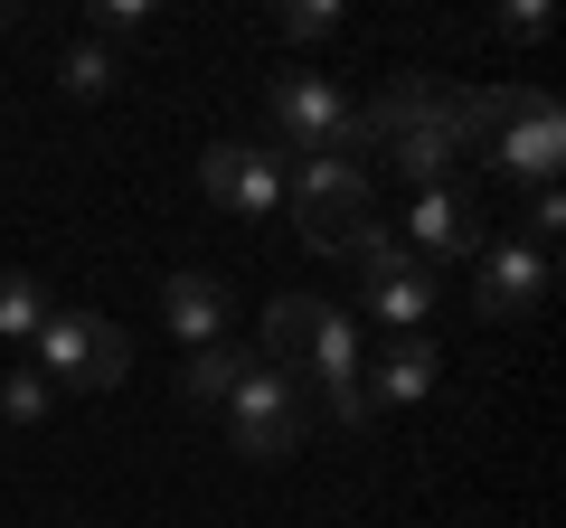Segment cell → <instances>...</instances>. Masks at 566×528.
I'll return each instance as SVG.
<instances>
[{"mask_svg": "<svg viewBox=\"0 0 566 528\" xmlns=\"http://www.w3.org/2000/svg\"><path fill=\"white\" fill-rule=\"evenodd\" d=\"M359 151H378L397 180L444 189L463 170V151H482V114H472V85L444 76H387L359 104Z\"/></svg>", "mask_w": 566, "mask_h": 528, "instance_id": "obj_1", "label": "cell"}, {"mask_svg": "<svg viewBox=\"0 0 566 528\" xmlns=\"http://www.w3.org/2000/svg\"><path fill=\"white\" fill-rule=\"evenodd\" d=\"M472 114H482V151H491V170H501L510 189H547V180H557L566 114H557L547 85H482Z\"/></svg>", "mask_w": 566, "mask_h": 528, "instance_id": "obj_2", "label": "cell"}, {"mask_svg": "<svg viewBox=\"0 0 566 528\" xmlns=\"http://www.w3.org/2000/svg\"><path fill=\"white\" fill-rule=\"evenodd\" d=\"M283 208H293L312 255H340V236L378 208V180L359 151H283Z\"/></svg>", "mask_w": 566, "mask_h": 528, "instance_id": "obj_3", "label": "cell"}, {"mask_svg": "<svg viewBox=\"0 0 566 528\" xmlns=\"http://www.w3.org/2000/svg\"><path fill=\"white\" fill-rule=\"evenodd\" d=\"M218 425H227V444L245 453V463H293V453L312 444V397H303V378L293 368H245L237 378V397L218 406Z\"/></svg>", "mask_w": 566, "mask_h": 528, "instance_id": "obj_4", "label": "cell"}, {"mask_svg": "<svg viewBox=\"0 0 566 528\" xmlns=\"http://www.w3.org/2000/svg\"><path fill=\"white\" fill-rule=\"evenodd\" d=\"M39 378L48 387H76V397H104V387H123L133 378V340H123V321H104V311H85V303H57L39 321Z\"/></svg>", "mask_w": 566, "mask_h": 528, "instance_id": "obj_5", "label": "cell"}, {"mask_svg": "<svg viewBox=\"0 0 566 528\" xmlns=\"http://www.w3.org/2000/svg\"><path fill=\"white\" fill-rule=\"evenodd\" d=\"M264 114H274V151H359V104L312 66H283Z\"/></svg>", "mask_w": 566, "mask_h": 528, "instance_id": "obj_6", "label": "cell"}, {"mask_svg": "<svg viewBox=\"0 0 566 528\" xmlns=\"http://www.w3.org/2000/svg\"><path fill=\"white\" fill-rule=\"evenodd\" d=\"M397 245L424 264V274H434V264H472V255L491 245V236H482V199H472L463 180L416 189V199H406V218H397Z\"/></svg>", "mask_w": 566, "mask_h": 528, "instance_id": "obj_7", "label": "cell"}, {"mask_svg": "<svg viewBox=\"0 0 566 528\" xmlns=\"http://www.w3.org/2000/svg\"><path fill=\"white\" fill-rule=\"evenodd\" d=\"M199 189L227 208V218H274L283 208V151L255 142V133H227V142L199 151Z\"/></svg>", "mask_w": 566, "mask_h": 528, "instance_id": "obj_8", "label": "cell"}, {"mask_svg": "<svg viewBox=\"0 0 566 528\" xmlns=\"http://www.w3.org/2000/svg\"><path fill=\"white\" fill-rule=\"evenodd\" d=\"M547 284H557V255L528 236H501L472 255V311L482 321H528V311L547 303Z\"/></svg>", "mask_w": 566, "mask_h": 528, "instance_id": "obj_9", "label": "cell"}, {"mask_svg": "<svg viewBox=\"0 0 566 528\" xmlns=\"http://www.w3.org/2000/svg\"><path fill=\"white\" fill-rule=\"evenodd\" d=\"M434 387H444V349L424 340H387L378 359L359 368V397H368V415H387V406H424V397H434Z\"/></svg>", "mask_w": 566, "mask_h": 528, "instance_id": "obj_10", "label": "cell"}, {"mask_svg": "<svg viewBox=\"0 0 566 528\" xmlns=\"http://www.w3.org/2000/svg\"><path fill=\"white\" fill-rule=\"evenodd\" d=\"M434 303H444L434 274H424V264H397V274H368L359 284V311H349V321H378L387 340H416V330L434 321Z\"/></svg>", "mask_w": 566, "mask_h": 528, "instance_id": "obj_11", "label": "cell"}, {"mask_svg": "<svg viewBox=\"0 0 566 528\" xmlns=\"http://www.w3.org/2000/svg\"><path fill=\"white\" fill-rule=\"evenodd\" d=\"M161 330L180 349H218L227 340V284L218 274H170L161 284Z\"/></svg>", "mask_w": 566, "mask_h": 528, "instance_id": "obj_12", "label": "cell"}, {"mask_svg": "<svg viewBox=\"0 0 566 528\" xmlns=\"http://www.w3.org/2000/svg\"><path fill=\"white\" fill-rule=\"evenodd\" d=\"M245 368H255V349H237V340H218V349H189V359H180V397H189L199 415H218L227 397H237V378H245Z\"/></svg>", "mask_w": 566, "mask_h": 528, "instance_id": "obj_13", "label": "cell"}, {"mask_svg": "<svg viewBox=\"0 0 566 528\" xmlns=\"http://www.w3.org/2000/svg\"><path fill=\"white\" fill-rule=\"evenodd\" d=\"M340 264H349V274L368 284V274H397V264H416V255L397 245V218H378V208H368V218L340 236Z\"/></svg>", "mask_w": 566, "mask_h": 528, "instance_id": "obj_14", "label": "cell"}, {"mask_svg": "<svg viewBox=\"0 0 566 528\" xmlns=\"http://www.w3.org/2000/svg\"><path fill=\"white\" fill-rule=\"evenodd\" d=\"M57 85H66V95H76V104H104V95H114V85H123V57H114V47H104V39H76V47H66V57H57Z\"/></svg>", "mask_w": 566, "mask_h": 528, "instance_id": "obj_15", "label": "cell"}, {"mask_svg": "<svg viewBox=\"0 0 566 528\" xmlns=\"http://www.w3.org/2000/svg\"><path fill=\"white\" fill-rule=\"evenodd\" d=\"M48 311H57V293H48L39 274H20V264H10V274H0V340H39Z\"/></svg>", "mask_w": 566, "mask_h": 528, "instance_id": "obj_16", "label": "cell"}, {"mask_svg": "<svg viewBox=\"0 0 566 528\" xmlns=\"http://www.w3.org/2000/svg\"><path fill=\"white\" fill-rule=\"evenodd\" d=\"M48 406H57V387H48L29 359L0 368V425H20V434H29V425H48Z\"/></svg>", "mask_w": 566, "mask_h": 528, "instance_id": "obj_17", "label": "cell"}, {"mask_svg": "<svg viewBox=\"0 0 566 528\" xmlns=\"http://www.w3.org/2000/svg\"><path fill=\"white\" fill-rule=\"evenodd\" d=\"M303 321H312V293H274V303H264V340H255V359H264V368H293Z\"/></svg>", "mask_w": 566, "mask_h": 528, "instance_id": "obj_18", "label": "cell"}, {"mask_svg": "<svg viewBox=\"0 0 566 528\" xmlns=\"http://www.w3.org/2000/svg\"><path fill=\"white\" fill-rule=\"evenodd\" d=\"M274 39L283 47H322V39H340V10L331 0H293V10H274Z\"/></svg>", "mask_w": 566, "mask_h": 528, "instance_id": "obj_19", "label": "cell"}, {"mask_svg": "<svg viewBox=\"0 0 566 528\" xmlns=\"http://www.w3.org/2000/svg\"><path fill=\"white\" fill-rule=\"evenodd\" d=\"M557 226H566V189L547 180V189H528V218H520V236H528V245H547V255H557Z\"/></svg>", "mask_w": 566, "mask_h": 528, "instance_id": "obj_20", "label": "cell"}, {"mask_svg": "<svg viewBox=\"0 0 566 528\" xmlns=\"http://www.w3.org/2000/svg\"><path fill=\"white\" fill-rule=\"evenodd\" d=\"M151 29V0H95V39L114 47V39H142Z\"/></svg>", "mask_w": 566, "mask_h": 528, "instance_id": "obj_21", "label": "cell"}, {"mask_svg": "<svg viewBox=\"0 0 566 528\" xmlns=\"http://www.w3.org/2000/svg\"><path fill=\"white\" fill-rule=\"evenodd\" d=\"M491 29H501V39H520V47H538V39H547V10H501Z\"/></svg>", "mask_w": 566, "mask_h": 528, "instance_id": "obj_22", "label": "cell"}, {"mask_svg": "<svg viewBox=\"0 0 566 528\" xmlns=\"http://www.w3.org/2000/svg\"><path fill=\"white\" fill-rule=\"evenodd\" d=\"M10 29H20V10H10V0H0V39H10Z\"/></svg>", "mask_w": 566, "mask_h": 528, "instance_id": "obj_23", "label": "cell"}]
</instances>
